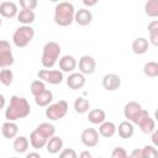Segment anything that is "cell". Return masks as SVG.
Instances as JSON below:
<instances>
[{
    "instance_id": "cell-1",
    "label": "cell",
    "mask_w": 158,
    "mask_h": 158,
    "mask_svg": "<svg viewBox=\"0 0 158 158\" xmlns=\"http://www.w3.org/2000/svg\"><path fill=\"white\" fill-rule=\"evenodd\" d=\"M31 112V106L27 99L17 95H12L10 99V104L7 105L5 110V118L7 121L15 122L16 120L25 118L30 115Z\"/></svg>"
},
{
    "instance_id": "cell-2",
    "label": "cell",
    "mask_w": 158,
    "mask_h": 158,
    "mask_svg": "<svg viewBox=\"0 0 158 158\" xmlns=\"http://www.w3.org/2000/svg\"><path fill=\"white\" fill-rule=\"evenodd\" d=\"M74 5L68 1L58 2L54 7V22L58 26L67 27L74 21Z\"/></svg>"
},
{
    "instance_id": "cell-3",
    "label": "cell",
    "mask_w": 158,
    "mask_h": 158,
    "mask_svg": "<svg viewBox=\"0 0 158 158\" xmlns=\"http://www.w3.org/2000/svg\"><path fill=\"white\" fill-rule=\"evenodd\" d=\"M60 51H62L60 46L57 42H54V41L47 42L43 46V51H42V57H41L42 65L46 69L52 68L57 63V60H58V58L60 56Z\"/></svg>"
},
{
    "instance_id": "cell-4",
    "label": "cell",
    "mask_w": 158,
    "mask_h": 158,
    "mask_svg": "<svg viewBox=\"0 0 158 158\" xmlns=\"http://www.w3.org/2000/svg\"><path fill=\"white\" fill-rule=\"evenodd\" d=\"M35 37V30L31 26H20L12 35V42L19 48H25Z\"/></svg>"
},
{
    "instance_id": "cell-5",
    "label": "cell",
    "mask_w": 158,
    "mask_h": 158,
    "mask_svg": "<svg viewBox=\"0 0 158 158\" xmlns=\"http://www.w3.org/2000/svg\"><path fill=\"white\" fill-rule=\"evenodd\" d=\"M68 112V102L65 100H59L54 104H51L47 106L44 115L51 121H57L63 118Z\"/></svg>"
},
{
    "instance_id": "cell-6",
    "label": "cell",
    "mask_w": 158,
    "mask_h": 158,
    "mask_svg": "<svg viewBox=\"0 0 158 158\" xmlns=\"http://www.w3.org/2000/svg\"><path fill=\"white\" fill-rule=\"evenodd\" d=\"M132 123L133 125H138L139 128H141V131L143 133H146V135H151L156 130V122H154V120L149 116L148 111L144 110V109H142L137 114V116L135 117V120H133Z\"/></svg>"
},
{
    "instance_id": "cell-7",
    "label": "cell",
    "mask_w": 158,
    "mask_h": 158,
    "mask_svg": "<svg viewBox=\"0 0 158 158\" xmlns=\"http://www.w3.org/2000/svg\"><path fill=\"white\" fill-rule=\"evenodd\" d=\"M14 54L10 43L6 40H0V68L5 69L14 64Z\"/></svg>"
},
{
    "instance_id": "cell-8",
    "label": "cell",
    "mask_w": 158,
    "mask_h": 158,
    "mask_svg": "<svg viewBox=\"0 0 158 158\" xmlns=\"http://www.w3.org/2000/svg\"><path fill=\"white\" fill-rule=\"evenodd\" d=\"M40 80H42L43 83H48L52 85H57L60 84L63 81V73L58 69H41L37 73Z\"/></svg>"
},
{
    "instance_id": "cell-9",
    "label": "cell",
    "mask_w": 158,
    "mask_h": 158,
    "mask_svg": "<svg viewBox=\"0 0 158 158\" xmlns=\"http://www.w3.org/2000/svg\"><path fill=\"white\" fill-rule=\"evenodd\" d=\"M96 69V60L93 56L84 54L79 59V70L83 75H90Z\"/></svg>"
},
{
    "instance_id": "cell-10",
    "label": "cell",
    "mask_w": 158,
    "mask_h": 158,
    "mask_svg": "<svg viewBox=\"0 0 158 158\" xmlns=\"http://www.w3.org/2000/svg\"><path fill=\"white\" fill-rule=\"evenodd\" d=\"M80 141L88 148L96 147L99 143V132L95 128H85L80 135Z\"/></svg>"
},
{
    "instance_id": "cell-11",
    "label": "cell",
    "mask_w": 158,
    "mask_h": 158,
    "mask_svg": "<svg viewBox=\"0 0 158 158\" xmlns=\"http://www.w3.org/2000/svg\"><path fill=\"white\" fill-rule=\"evenodd\" d=\"M102 86L107 91H115L121 86V78L115 73H109L102 78Z\"/></svg>"
},
{
    "instance_id": "cell-12",
    "label": "cell",
    "mask_w": 158,
    "mask_h": 158,
    "mask_svg": "<svg viewBox=\"0 0 158 158\" xmlns=\"http://www.w3.org/2000/svg\"><path fill=\"white\" fill-rule=\"evenodd\" d=\"M67 85L72 90H79L85 85V77L81 73H70L67 78Z\"/></svg>"
},
{
    "instance_id": "cell-13",
    "label": "cell",
    "mask_w": 158,
    "mask_h": 158,
    "mask_svg": "<svg viewBox=\"0 0 158 158\" xmlns=\"http://www.w3.org/2000/svg\"><path fill=\"white\" fill-rule=\"evenodd\" d=\"M19 10L17 5L14 1H2L0 2V16L6 17V19H14L17 16Z\"/></svg>"
},
{
    "instance_id": "cell-14",
    "label": "cell",
    "mask_w": 158,
    "mask_h": 158,
    "mask_svg": "<svg viewBox=\"0 0 158 158\" xmlns=\"http://www.w3.org/2000/svg\"><path fill=\"white\" fill-rule=\"evenodd\" d=\"M141 110H142V106H141L139 102H137V101H128L125 105V107H123V115L127 118V121L133 122L135 117L137 116V114Z\"/></svg>"
},
{
    "instance_id": "cell-15",
    "label": "cell",
    "mask_w": 158,
    "mask_h": 158,
    "mask_svg": "<svg viewBox=\"0 0 158 158\" xmlns=\"http://www.w3.org/2000/svg\"><path fill=\"white\" fill-rule=\"evenodd\" d=\"M74 21L79 26H86V25L91 23V21H93V14L88 9H84V7L83 9H79L74 14Z\"/></svg>"
},
{
    "instance_id": "cell-16",
    "label": "cell",
    "mask_w": 158,
    "mask_h": 158,
    "mask_svg": "<svg viewBox=\"0 0 158 158\" xmlns=\"http://www.w3.org/2000/svg\"><path fill=\"white\" fill-rule=\"evenodd\" d=\"M77 67V59L70 56V54H65L59 59V69L60 72H65V73H73V70Z\"/></svg>"
},
{
    "instance_id": "cell-17",
    "label": "cell",
    "mask_w": 158,
    "mask_h": 158,
    "mask_svg": "<svg viewBox=\"0 0 158 158\" xmlns=\"http://www.w3.org/2000/svg\"><path fill=\"white\" fill-rule=\"evenodd\" d=\"M116 132H118V136L123 139H127V138H131L135 133V127H133V123L130 122V121H122L120 122L118 127H116Z\"/></svg>"
},
{
    "instance_id": "cell-18",
    "label": "cell",
    "mask_w": 158,
    "mask_h": 158,
    "mask_svg": "<svg viewBox=\"0 0 158 158\" xmlns=\"http://www.w3.org/2000/svg\"><path fill=\"white\" fill-rule=\"evenodd\" d=\"M19 133V126L12 122V121H6L2 123L1 126V135L7 138V139H11V138H15Z\"/></svg>"
},
{
    "instance_id": "cell-19",
    "label": "cell",
    "mask_w": 158,
    "mask_h": 158,
    "mask_svg": "<svg viewBox=\"0 0 158 158\" xmlns=\"http://www.w3.org/2000/svg\"><path fill=\"white\" fill-rule=\"evenodd\" d=\"M46 149L51 154H57L63 149V139L58 136L51 137L46 143Z\"/></svg>"
},
{
    "instance_id": "cell-20",
    "label": "cell",
    "mask_w": 158,
    "mask_h": 158,
    "mask_svg": "<svg viewBox=\"0 0 158 158\" xmlns=\"http://www.w3.org/2000/svg\"><path fill=\"white\" fill-rule=\"evenodd\" d=\"M148 40L144 37H137L132 42V51L135 54H144L148 51Z\"/></svg>"
},
{
    "instance_id": "cell-21",
    "label": "cell",
    "mask_w": 158,
    "mask_h": 158,
    "mask_svg": "<svg viewBox=\"0 0 158 158\" xmlns=\"http://www.w3.org/2000/svg\"><path fill=\"white\" fill-rule=\"evenodd\" d=\"M116 133V125L112 121H104L102 123H100L99 126V135L105 137V138H110Z\"/></svg>"
},
{
    "instance_id": "cell-22",
    "label": "cell",
    "mask_w": 158,
    "mask_h": 158,
    "mask_svg": "<svg viewBox=\"0 0 158 158\" xmlns=\"http://www.w3.org/2000/svg\"><path fill=\"white\" fill-rule=\"evenodd\" d=\"M36 131L41 136H43L46 139H49L51 137L56 136V127H54V125H52L49 122H42V123H40L36 127Z\"/></svg>"
},
{
    "instance_id": "cell-23",
    "label": "cell",
    "mask_w": 158,
    "mask_h": 158,
    "mask_svg": "<svg viewBox=\"0 0 158 158\" xmlns=\"http://www.w3.org/2000/svg\"><path fill=\"white\" fill-rule=\"evenodd\" d=\"M53 100V93L48 89H46L44 91H42L40 95L35 96V102L37 106H41V107H47L48 105H51Z\"/></svg>"
},
{
    "instance_id": "cell-24",
    "label": "cell",
    "mask_w": 158,
    "mask_h": 158,
    "mask_svg": "<svg viewBox=\"0 0 158 158\" xmlns=\"http://www.w3.org/2000/svg\"><path fill=\"white\" fill-rule=\"evenodd\" d=\"M88 120L93 125H100L104 121H106V114L102 109H93L89 111Z\"/></svg>"
},
{
    "instance_id": "cell-25",
    "label": "cell",
    "mask_w": 158,
    "mask_h": 158,
    "mask_svg": "<svg viewBox=\"0 0 158 158\" xmlns=\"http://www.w3.org/2000/svg\"><path fill=\"white\" fill-rule=\"evenodd\" d=\"M48 139H46L43 136H41L36 130H33L30 135V144L35 148V149H41L43 147H46V143H47Z\"/></svg>"
},
{
    "instance_id": "cell-26",
    "label": "cell",
    "mask_w": 158,
    "mask_h": 158,
    "mask_svg": "<svg viewBox=\"0 0 158 158\" xmlns=\"http://www.w3.org/2000/svg\"><path fill=\"white\" fill-rule=\"evenodd\" d=\"M16 17H17V21L20 23H22V26H30L31 23H33L36 15L31 10H21Z\"/></svg>"
},
{
    "instance_id": "cell-27",
    "label": "cell",
    "mask_w": 158,
    "mask_h": 158,
    "mask_svg": "<svg viewBox=\"0 0 158 158\" xmlns=\"http://www.w3.org/2000/svg\"><path fill=\"white\" fill-rule=\"evenodd\" d=\"M28 146H30L28 138L25 137V136H17V137H15L14 143H12V147H14L15 152H17V153H25L28 149Z\"/></svg>"
},
{
    "instance_id": "cell-28",
    "label": "cell",
    "mask_w": 158,
    "mask_h": 158,
    "mask_svg": "<svg viewBox=\"0 0 158 158\" xmlns=\"http://www.w3.org/2000/svg\"><path fill=\"white\" fill-rule=\"evenodd\" d=\"M143 73L146 77L156 78L158 77V63L154 60H149L143 65Z\"/></svg>"
},
{
    "instance_id": "cell-29",
    "label": "cell",
    "mask_w": 158,
    "mask_h": 158,
    "mask_svg": "<svg viewBox=\"0 0 158 158\" xmlns=\"http://www.w3.org/2000/svg\"><path fill=\"white\" fill-rule=\"evenodd\" d=\"M74 110L78 112V114H85L89 111V100L83 98V96H79L75 99L74 101Z\"/></svg>"
},
{
    "instance_id": "cell-30",
    "label": "cell",
    "mask_w": 158,
    "mask_h": 158,
    "mask_svg": "<svg viewBox=\"0 0 158 158\" xmlns=\"http://www.w3.org/2000/svg\"><path fill=\"white\" fill-rule=\"evenodd\" d=\"M144 14L149 17L158 16V0H148L144 4Z\"/></svg>"
},
{
    "instance_id": "cell-31",
    "label": "cell",
    "mask_w": 158,
    "mask_h": 158,
    "mask_svg": "<svg viewBox=\"0 0 158 158\" xmlns=\"http://www.w3.org/2000/svg\"><path fill=\"white\" fill-rule=\"evenodd\" d=\"M14 80V73L11 69H2L0 70V83L5 86H10Z\"/></svg>"
},
{
    "instance_id": "cell-32",
    "label": "cell",
    "mask_w": 158,
    "mask_h": 158,
    "mask_svg": "<svg viewBox=\"0 0 158 158\" xmlns=\"http://www.w3.org/2000/svg\"><path fill=\"white\" fill-rule=\"evenodd\" d=\"M30 90H31V94H32L33 96H37V95H40L42 91L46 90V84H44L42 80H40V79L33 80V81L31 83Z\"/></svg>"
},
{
    "instance_id": "cell-33",
    "label": "cell",
    "mask_w": 158,
    "mask_h": 158,
    "mask_svg": "<svg viewBox=\"0 0 158 158\" xmlns=\"http://www.w3.org/2000/svg\"><path fill=\"white\" fill-rule=\"evenodd\" d=\"M141 149L143 158H158V151L153 144H147Z\"/></svg>"
},
{
    "instance_id": "cell-34",
    "label": "cell",
    "mask_w": 158,
    "mask_h": 158,
    "mask_svg": "<svg viewBox=\"0 0 158 158\" xmlns=\"http://www.w3.org/2000/svg\"><path fill=\"white\" fill-rule=\"evenodd\" d=\"M37 5H38V2L36 0H20V6L22 7V10L33 11V9H36Z\"/></svg>"
},
{
    "instance_id": "cell-35",
    "label": "cell",
    "mask_w": 158,
    "mask_h": 158,
    "mask_svg": "<svg viewBox=\"0 0 158 158\" xmlns=\"http://www.w3.org/2000/svg\"><path fill=\"white\" fill-rule=\"evenodd\" d=\"M59 158H78V154L73 148H64L59 152Z\"/></svg>"
},
{
    "instance_id": "cell-36",
    "label": "cell",
    "mask_w": 158,
    "mask_h": 158,
    "mask_svg": "<svg viewBox=\"0 0 158 158\" xmlns=\"http://www.w3.org/2000/svg\"><path fill=\"white\" fill-rule=\"evenodd\" d=\"M127 156H128V154H127L126 149L122 148V147H116V148H114V151H112V153H111V158H126Z\"/></svg>"
},
{
    "instance_id": "cell-37",
    "label": "cell",
    "mask_w": 158,
    "mask_h": 158,
    "mask_svg": "<svg viewBox=\"0 0 158 158\" xmlns=\"http://www.w3.org/2000/svg\"><path fill=\"white\" fill-rule=\"evenodd\" d=\"M148 43L153 44V46H158V30L149 32V41Z\"/></svg>"
},
{
    "instance_id": "cell-38",
    "label": "cell",
    "mask_w": 158,
    "mask_h": 158,
    "mask_svg": "<svg viewBox=\"0 0 158 158\" xmlns=\"http://www.w3.org/2000/svg\"><path fill=\"white\" fill-rule=\"evenodd\" d=\"M128 157H130V158H143L142 149H141V148H136V149H133Z\"/></svg>"
},
{
    "instance_id": "cell-39",
    "label": "cell",
    "mask_w": 158,
    "mask_h": 158,
    "mask_svg": "<svg viewBox=\"0 0 158 158\" xmlns=\"http://www.w3.org/2000/svg\"><path fill=\"white\" fill-rule=\"evenodd\" d=\"M148 32H153V31H156V30H158V21L157 20H153V21H151L149 23H148Z\"/></svg>"
},
{
    "instance_id": "cell-40",
    "label": "cell",
    "mask_w": 158,
    "mask_h": 158,
    "mask_svg": "<svg viewBox=\"0 0 158 158\" xmlns=\"http://www.w3.org/2000/svg\"><path fill=\"white\" fill-rule=\"evenodd\" d=\"M78 158H94V157H93V154H91L89 151H83V152L79 154Z\"/></svg>"
},
{
    "instance_id": "cell-41",
    "label": "cell",
    "mask_w": 158,
    "mask_h": 158,
    "mask_svg": "<svg viewBox=\"0 0 158 158\" xmlns=\"http://www.w3.org/2000/svg\"><path fill=\"white\" fill-rule=\"evenodd\" d=\"M83 4L85 5V6H95L96 4H98V0H84L83 1Z\"/></svg>"
},
{
    "instance_id": "cell-42",
    "label": "cell",
    "mask_w": 158,
    "mask_h": 158,
    "mask_svg": "<svg viewBox=\"0 0 158 158\" xmlns=\"http://www.w3.org/2000/svg\"><path fill=\"white\" fill-rule=\"evenodd\" d=\"M151 135H152V142H153V146H154V147H157V144H158V142H157V136H158V132L154 130V131H153Z\"/></svg>"
},
{
    "instance_id": "cell-43",
    "label": "cell",
    "mask_w": 158,
    "mask_h": 158,
    "mask_svg": "<svg viewBox=\"0 0 158 158\" xmlns=\"http://www.w3.org/2000/svg\"><path fill=\"white\" fill-rule=\"evenodd\" d=\"M25 158H42L37 152H30V153H27L26 154V157Z\"/></svg>"
},
{
    "instance_id": "cell-44",
    "label": "cell",
    "mask_w": 158,
    "mask_h": 158,
    "mask_svg": "<svg viewBox=\"0 0 158 158\" xmlns=\"http://www.w3.org/2000/svg\"><path fill=\"white\" fill-rule=\"evenodd\" d=\"M5 105H6V99H5V96L2 94H0V110L4 109Z\"/></svg>"
},
{
    "instance_id": "cell-45",
    "label": "cell",
    "mask_w": 158,
    "mask_h": 158,
    "mask_svg": "<svg viewBox=\"0 0 158 158\" xmlns=\"http://www.w3.org/2000/svg\"><path fill=\"white\" fill-rule=\"evenodd\" d=\"M0 26H1V16H0Z\"/></svg>"
},
{
    "instance_id": "cell-46",
    "label": "cell",
    "mask_w": 158,
    "mask_h": 158,
    "mask_svg": "<svg viewBox=\"0 0 158 158\" xmlns=\"http://www.w3.org/2000/svg\"><path fill=\"white\" fill-rule=\"evenodd\" d=\"M11 158H17V157H11Z\"/></svg>"
},
{
    "instance_id": "cell-47",
    "label": "cell",
    "mask_w": 158,
    "mask_h": 158,
    "mask_svg": "<svg viewBox=\"0 0 158 158\" xmlns=\"http://www.w3.org/2000/svg\"><path fill=\"white\" fill-rule=\"evenodd\" d=\"M126 158H130V157H128V156H127V157H126Z\"/></svg>"
}]
</instances>
